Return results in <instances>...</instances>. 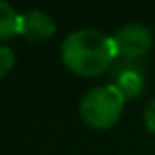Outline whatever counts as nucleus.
<instances>
[{
	"instance_id": "obj_1",
	"label": "nucleus",
	"mask_w": 155,
	"mask_h": 155,
	"mask_svg": "<svg viewBox=\"0 0 155 155\" xmlns=\"http://www.w3.org/2000/svg\"><path fill=\"white\" fill-rule=\"evenodd\" d=\"M117 58V47L113 36H106L94 28L72 30L62 43L64 66L85 79L100 77Z\"/></svg>"
},
{
	"instance_id": "obj_2",
	"label": "nucleus",
	"mask_w": 155,
	"mask_h": 155,
	"mask_svg": "<svg viewBox=\"0 0 155 155\" xmlns=\"http://www.w3.org/2000/svg\"><path fill=\"white\" fill-rule=\"evenodd\" d=\"M125 108V94L117 85H100L89 89L81 104H79V115L85 125L94 130H108L113 127Z\"/></svg>"
},
{
	"instance_id": "obj_3",
	"label": "nucleus",
	"mask_w": 155,
	"mask_h": 155,
	"mask_svg": "<svg viewBox=\"0 0 155 155\" xmlns=\"http://www.w3.org/2000/svg\"><path fill=\"white\" fill-rule=\"evenodd\" d=\"M113 41L117 47V55H123L127 60L144 58L153 47V34L142 24H125L117 30Z\"/></svg>"
},
{
	"instance_id": "obj_4",
	"label": "nucleus",
	"mask_w": 155,
	"mask_h": 155,
	"mask_svg": "<svg viewBox=\"0 0 155 155\" xmlns=\"http://www.w3.org/2000/svg\"><path fill=\"white\" fill-rule=\"evenodd\" d=\"M55 34V21L49 13L41 9H32L21 13V34L26 41L32 43H43Z\"/></svg>"
},
{
	"instance_id": "obj_5",
	"label": "nucleus",
	"mask_w": 155,
	"mask_h": 155,
	"mask_svg": "<svg viewBox=\"0 0 155 155\" xmlns=\"http://www.w3.org/2000/svg\"><path fill=\"white\" fill-rule=\"evenodd\" d=\"M21 34V13H17L9 2L0 0V43Z\"/></svg>"
},
{
	"instance_id": "obj_6",
	"label": "nucleus",
	"mask_w": 155,
	"mask_h": 155,
	"mask_svg": "<svg viewBox=\"0 0 155 155\" xmlns=\"http://www.w3.org/2000/svg\"><path fill=\"white\" fill-rule=\"evenodd\" d=\"M13 68H15V53H13V49L0 43V79L7 77Z\"/></svg>"
},
{
	"instance_id": "obj_7",
	"label": "nucleus",
	"mask_w": 155,
	"mask_h": 155,
	"mask_svg": "<svg viewBox=\"0 0 155 155\" xmlns=\"http://www.w3.org/2000/svg\"><path fill=\"white\" fill-rule=\"evenodd\" d=\"M142 119H144V127H147L151 134H155V100H151V102L147 104Z\"/></svg>"
}]
</instances>
